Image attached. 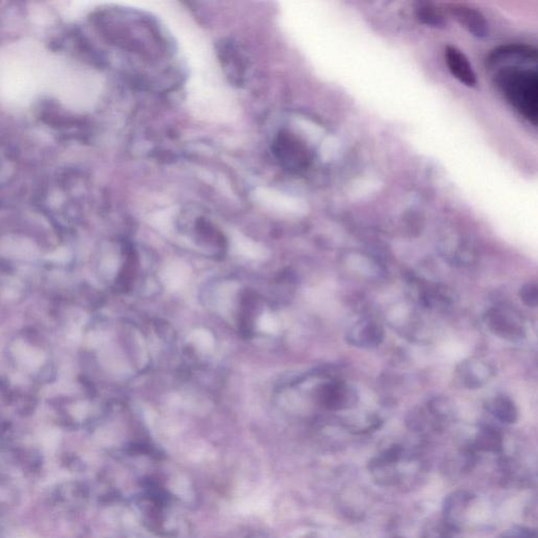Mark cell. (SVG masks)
Returning <instances> with one entry per match:
<instances>
[{"label": "cell", "mask_w": 538, "mask_h": 538, "mask_svg": "<svg viewBox=\"0 0 538 538\" xmlns=\"http://www.w3.org/2000/svg\"><path fill=\"white\" fill-rule=\"evenodd\" d=\"M98 88L97 76L91 69L64 57L51 96L69 110L84 112L96 101Z\"/></svg>", "instance_id": "2"}, {"label": "cell", "mask_w": 538, "mask_h": 538, "mask_svg": "<svg viewBox=\"0 0 538 538\" xmlns=\"http://www.w3.org/2000/svg\"><path fill=\"white\" fill-rule=\"evenodd\" d=\"M35 246L25 239H11L1 241L0 253L16 259H32L35 256Z\"/></svg>", "instance_id": "13"}, {"label": "cell", "mask_w": 538, "mask_h": 538, "mask_svg": "<svg viewBox=\"0 0 538 538\" xmlns=\"http://www.w3.org/2000/svg\"><path fill=\"white\" fill-rule=\"evenodd\" d=\"M323 402L329 409H346L357 403V394L344 383L326 386L323 390Z\"/></svg>", "instance_id": "11"}, {"label": "cell", "mask_w": 538, "mask_h": 538, "mask_svg": "<svg viewBox=\"0 0 538 538\" xmlns=\"http://www.w3.org/2000/svg\"><path fill=\"white\" fill-rule=\"evenodd\" d=\"M537 51L530 45H510L498 47L490 54L488 62L490 66L509 62L510 66H513V62L522 64V62H537Z\"/></svg>", "instance_id": "8"}, {"label": "cell", "mask_w": 538, "mask_h": 538, "mask_svg": "<svg viewBox=\"0 0 538 538\" xmlns=\"http://www.w3.org/2000/svg\"><path fill=\"white\" fill-rule=\"evenodd\" d=\"M275 147L280 159L290 168L302 169L309 164L307 147L294 137L281 134L277 139Z\"/></svg>", "instance_id": "5"}, {"label": "cell", "mask_w": 538, "mask_h": 538, "mask_svg": "<svg viewBox=\"0 0 538 538\" xmlns=\"http://www.w3.org/2000/svg\"><path fill=\"white\" fill-rule=\"evenodd\" d=\"M348 340L355 346L373 348L383 342L384 331L374 321H362L349 333Z\"/></svg>", "instance_id": "10"}, {"label": "cell", "mask_w": 538, "mask_h": 538, "mask_svg": "<svg viewBox=\"0 0 538 538\" xmlns=\"http://www.w3.org/2000/svg\"><path fill=\"white\" fill-rule=\"evenodd\" d=\"M60 62L62 56L32 39L0 47V99L25 108L41 95L51 94Z\"/></svg>", "instance_id": "1"}, {"label": "cell", "mask_w": 538, "mask_h": 538, "mask_svg": "<svg viewBox=\"0 0 538 538\" xmlns=\"http://www.w3.org/2000/svg\"><path fill=\"white\" fill-rule=\"evenodd\" d=\"M71 258V253L67 249H58L53 255L50 256L49 259L56 263H66Z\"/></svg>", "instance_id": "20"}, {"label": "cell", "mask_w": 538, "mask_h": 538, "mask_svg": "<svg viewBox=\"0 0 538 538\" xmlns=\"http://www.w3.org/2000/svg\"><path fill=\"white\" fill-rule=\"evenodd\" d=\"M489 411L500 422L514 424L517 420L518 411L515 404L505 396H498L488 405Z\"/></svg>", "instance_id": "14"}, {"label": "cell", "mask_w": 538, "mask_h": 538, "mask_svg": "<svg viewBox=\"0 0 538 538\" xmlns=\"http://www.w3.org/2000/svg\"><path fill=\"white\" fill-rule=\"evenodd\" d=\"M477 447L483 451H498L502 449V437L492 428H485L479 433Z\"/></svg>", "instance_id": "17"}, {"label": "cell", "mask_w": 538, "mask_h": 538, "mask_svg": "<svg viewBox=\"0 0 538 538\" xmlns=\"http://www.w3.org/2000/svg\"><path fill=\"white\" fill-rule=\"evenodd\" d=\"M469 500L470 496H466L464 492L450 496L445 504V522L457 529L462 512H464V508Z\"/></svg>", "instance_id": "16"}, {"label": "cell", "mask_w": 538, "mask_h": 538, "mask_svg": "<svg viewBox=\"0 0 538 538\" xmlns=\"http://www.w3.org/2000/svg\"><path fill=\"white\" fill-rule=\"evenodd\" d=\"M492 373L493 371L489 365L476 359L467 360L457 370L462 384L470 389H476L485 385L492 377Z\"/></svg>", "instance_id": "9"}, {"label": "cell", "mask_w": 538, "mask_h": 538, "mask_svg": "<svg viewBox=\"0 0 538 538\" xmlns=\"http://www.w3.org/2000/svg\"><path fill=\"white\" fill-rule=\"evenodd\" d=\"M448 11L453 18L465 28L473 36L483 38L488 35V23L485 16L476 8H471L466 4H450Z\"/></svg>", "instance_id": "6"}, {"label": "cell", "mask_w": 538, "mask_h": 538, "mask_svg": "<svg viewBox=\"0 0 538 538\" xmlns=\"http://www.w3.org/2000/svg\"><path fill=\"white\" fill-rule=\"evenodd\" d=\"M416 18L420 23L433 28H445L446 17L438 6L430 2H418L416 8Z\"/></svg>", "instance_id": "15"}, {"label": "cell", "mask_w": 538, "mask_h": 538, "mask_svg": "<svg viewBox=\"0 0 538 538\" xmlns=\"http://www.w3.org/2000/svg\"><path fill=\"white\" fill-rule=\"evenodd\" d=\"M496 84L508 102L533 125L538 120V75L535 69L505 66L496 74Z\"/></svg>", "instance_id": "3"}, {"label": "cell", "mask_w": 538, "mask_h": 538, "mask_svg": "<svg viewBox=\"0 0 538 538\" xmlns=\"http://www.w3.org/2000/svg\"><path fill=\"white\" fill-rule=\"evenodd\" d=\"M520 298L528 307L535 308L538 304V287L537 284L527 283L520 290Z\"/></svg>", "instance_id": "18"}, {"label": "cell", "mask_w": 538, "mask_h": 538, "mask_svg": "<svg viewBox=\"0 0 538 538\" xmlns=\"http://www.w3.org/2000/svg\"><path fill=\"white\" fill-rule=\"evenodd\" d=\"M13 355L18 363L27 370H34L40 367L45 361V355L38 349L30 346L23 340H18L12 347Z\"/></svg>", "instance_id": "12"}, {"label": "cell", "mask_w": 538, "mask_h": 538, "mask_svg": "<svg viewBox=\"0 0 538 538\" xmlns=\"http://www.w3.org/2000/svg\"><path fill=\"white\" fill-rule=\"evenodd\" d=\"M445 62L450 73L461 84L469 88L476 86V74L471 66L469 60L461 50L453 45H447L445 49Z\"/></svg>", "instance_id": "7"}, {"label": "cell", "mask_w": 538, "mask_h": 538, "mask_svg": "<svg viewBox=\"0 0 538 538\" xmlns=\"http://www.w3.org/2000/svg\"><path fill=\"white\" fill-rule=\"evenodd\" d=\"M486 320L490 331L505 340H520L526 333L520 319L509 309L494 308L488 312Z\"/></svg>", "instance_id": "4"}, {"label": "cell", "mask_w": 538, "mask_h": 538, "mask_svg": "<svg viewBox=\"0 0 538 538\" xmlns=\"http://www.w3.org/2000/svg\"><path fill=\"white\" fill-rule=\"evenodd\" d=\"M455 528L444 522V524H437V526L430 527L427 530L425 538H454Z\"/></svg>", "instance_id": "19"}]
</instances>
